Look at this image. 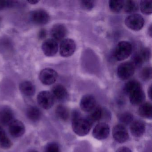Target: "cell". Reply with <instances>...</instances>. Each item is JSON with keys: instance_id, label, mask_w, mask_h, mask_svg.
<instances>
[{"instance_id": "1", "label": "cell", "mask_w": 152, "mask_h": 152, "mask_svg": "<svg viewBox=\"0 0 152 152\" xmlns=\"http://www.w3.org/2000/svg\"><path fill=\"white\" fill-rule=\"evenodd\" d=\"M92 123L88 118L80 117L78 114L74 115L72 120L73 130L77 135L84 136L87 135L90 131Z\"/></svg>"}, {"instance_id": "2", "label": "cell", "mask_w": 152, "mask_h": 152, "mask_svg": "<svg viewBox=\"0 0 152 152\" xmlns=\"http://www.w3.org/2000/svg\"><path fill=\"white\" fill-rule=\"evenodd\" d=\"M132 50V46L129 42H120L117 44L115 49V58L118 61L125 60L130 56Z\"/></svg>"}, {"instance_id": "3", "label": "cell", "mask_w": 152, "mask_h": 152, "mask_svg": "<svg viewBox=\"0 0 152 152\" xmlns=\"http://www.w3.org/2000/svg\"><path fill=\"white\" fill-rule=\"evenodd\" d=\"M30 18L32 22L35 24L44 25L49 22L50 17L47 11L39 9L31 12Z\"/></svg>"}, {"instance_id": "4", "label": "cell", "mask_w": 152, "mask_h": 152, "mask_svg": "<svg viewBox=\"0 0 152 152\" xmlns=\"http://www.w3.org/2000/svg\"><path fill=\"white\" fill-rule=\"evenodd\" d=\"M144 18L139 14H132L126 18L125 23L126 26L131 30L138 31L144 26Z\"/></svg>"}, {"instance_id": "5", "label": "cell", "mask_w": 152, "mask_h": 152, "mask_svg": "<svg viewBox=\"0 0 152 152\" xmlns=\"http://www.w3.org/2000/svg\"><path fill=\"white\" fill-rule=\"evenodd\" d=\"M135 67L131 62L122 63L117 68V75L123 80H128L132 77L135 72Z\"/></svg>"}, {"instance_id": "6", "label": "cell", "mask_w": 152, "mask_h": 152, "mask_svg": "<svg viewBox=\"0 0 152 152\" xmlns=\"http://www.w3.org/2000/svg\"><path fill=\"white\" fill-rule=\"evenodd\" d=\"M57 72L51 68H45L41 71L39 75V79L44 85H50L56 82L57 80Z\"/></svg>"}, {"instance_id": "7", "label": "cell", "mask_w": 152, "mask_h": 152, "mask_svg": "<svg viewBox=\"0 0 152 152\" xmlns=\"http://www.w3.org/2000/svg\"><path fill=\"white\" fill-rule=\"evenodd\" d=\"M76 49V44L72 39H64L61 41L59 46L60 55L64 57L71 56Z\"/></svg>"}, {"instance_id": "8", "label": "cell", "mask_w": 152, "mask_h": 152, "mask_svg": "<svg viewBox=\"0 0 152 152\" xmlns=\"http://www.w3.org/2000/svg\"><path fill=\"white\" fill-rule=\"evenodd\" d=\"M55 98L51 92L47 91H41L37 96V101L42 108L48 109L54 104Z\"/></svg>"}, {"instance_id": "9", "label": "cell", "mask_w": 152, "mask_h": 152, "mask_svg": "<svg viewBox=\"0 0 152 152\" xmlns=\"http://www.w3.org/2000/svg\"><path fill=\"white\" fill-rule=\"evenodd\" d=\"M151 56V52L147 48L141 49L133 56L131 63L135 68L140 67L143 63L149 60Z\"/></svg>"}, {"instance_id": "10", "label": "cell", "mask_w": 152, "mask_h": 152, "mask_svg": "<svg viewBox=\"0 0 152 152\" xmlns=\"http://www.w3.org/2000/svg\"><path fill=\"white\" fill-rule=\"evenodd\" d=\"M58 48L57 42L52 39H47L43 42L42 45L43 53L48 57L55 56L57 53Z\"/></svg>"}, {"instance_id": "11", "label": "cell", "mask_w": 152, "mask_h": 152, "mask_svg": "<svg viewBox=\"0 0 152 152\" xmlns=\"http://www.w3.org/2000/svg\"><path fill=\"white\" fill-rule=\"evenodd\" d=\"M51 39L56 42L62 41L67 34V30L62 24H56L52 26L50 30Z\"/></svg>"}, {"instance_id": "12", "label": "cell", "mask_w": 152, "mask_h": 152, "mask_svg": "<svg viewBox=\"0 0 152 152\" xmlns=\"http://www.w3.org/2000/svg\"><path fill=\"white\" fill-rule=\"evenodd\" d=\"M9 126L10 133L14 137H20L25 132L24 124L19 120H14Z\"/></svg>"}, {"instance_id": "13", "label": "cell", "mask_w": 152, "mask_h": 152, "mask_svg": "<svg viewBox=\"0 0 152 152\" xmlns=\"http://www.w3.org/2000/svg\"><path fill=\"white\" fill-rule=\"evenodd\" d=\"M110 132V128L108 124L101 123L96 125L93 129V137L98 140H104L108 137Z\"/></svg>"}, {"instance_id": "14", "label": "cell", "mask_w": 152, "mask_h": 152, "mask_svg": "<svg viewBox=\"0 0 152 152\" xmlns=\"http://www.w3.org/2000/svg\"><path fill=\"white\" fill-rule=\"evenodd\" d=\"M113 135L114 139L119 143H124L129 138L128 131L122 124H118L114 127Z\"/></svg>"}, {"instance_id": "15", "label": "cell", "mask_w": 152, "mask_h": 152, "mask_svg": "<svg viewBox=\"0 0 152 152\" xmlns=\"http://www.w3.org/2000/svg\"><path fill=\"white\" fill-rule=\"evenodd\" d=\"M80 106L83 111L91 112L96 107V99L91 95H85L81 99Z\"/></svg>"}, {"instance_id": "16", "label": "cell", "mask_w": 152, "mask_h": 152, "mask_svg": "<svg viewBox=\"0 0 152 152\" xmlns=\"http://www.w3.org/2000/svg\"><path fill=\"white\" fill-rule=\"evenodd\" d=\"M51 93L54 98L59 101H64L67 99L68 93L67 90L63 85L57 84L52 88Z\"/></svg>"}, {"instance_id": "17", "label": "cell", "mask_w": 152, "mask_h": 152, "mask_svg": "<svg viewBox=\"0 0 152 152\" xmlns=\"http://www.w3.org/2000/svg\"><path fill=\"white\" fill-rule=\"evenodd\" d=\"M129 95L130 101L132 104L134 105L140 104L145 100V93L141 88L135 90Z\"/></svg>"}, {"instance_id": "18", "label": "cell", "mask_w": 152, "mask_h": 152, "mask_svg": "<svg viewBox=\"0 0 152 152\" xmlns=\"http://www.w3.org/2000/svg\"><path fill=\"white\" fill-rule=\"evenodd\" d=\"M19 88L21 92L27 96H33L36 91L34 84L29 81H25L21 83L19 85Z\"/></svg>"}, {"instance_id": "19", "label": "cell", "mask_w": 152, "mask_h": 152, "mask_svg": "<svg viewBox=\"0 0 152 152\" xmlns=\"http://www.w3.org/2000/svg\"><path fill=\"white\" fill-rule=\"evenodd\" d=\"M130 130L134 137H141L145 131V125L142 122L137 121L131 123Z\"/></svg>"}, {"instance_id": "20", "label": "cell", "mask_w": 152, "mask_h": 152, "mask_svg": "<svg viewBox=\"0 0 152 152\" xmlns=\"http://www.w3.org/2000/svg\"><path fill=\"white\" fill-rule=\"evenodd\" d=\"M14 115L9 108L2 109L0 112V123L3 125H9L14 121Z\"/></svg>"}, {"instance_id": "21", "label": "cell", "mask_w": 152, "mask_h": 152, "mask_svg": "<svg viewBox=\"0 0 152 152\" xmlns=\"http://www.w3.org/2000/svg\"><path fill=\"white\" fill-rule=\"evenodd\" d=\"M26 115L29 120L33 121H36L40 119L41 113L38 107L31 106L27 109Z\"/></svg>"}, {"instance_id": "22", "label": "cell", "mask_w": 152, "mask_h": 152, "mask_svg": "<svg viewBox=\"0 0 152 152\" xmlns=\"http://www.w3.org/2000/svg\"><path fill=\"white\" fill-rule=\"evenodd\" d=\"M139 113L142 117L151 119L152 116V107L150 103L142 104L139 109Z\"/></svg>"}, {"instance_id": "23", "label": "cell", "mask_w": 152, "mask_h": 152, "mask_svg": "<svg viewBox=\"0 0 152 152\" xmlns=\"http://www.w3.org/2000/svg\"><path fill=\"white\" fill-rule=\"evenodd\" d=\"M141 88V84L137 81L131 80L125 83L124 87V90L126 94H129L137 89Z\"/></svg>"}, {"instance_id": "24", "label": "cell", "mask_w": 152, "mask_h": 152, "mask_svg": "<svg viewBox=\"0 0 152 152\" xmlns=\"http://www.w3.org/2000/svg\"><path fill=\"white\" fill-rule=\"evenodd\" d=\"M91 112L88 119L91 123L100 120L103 115V111L99 107H96Z\"/></svg>"}, {"instance_id": "25", "label": "cell", "mask_w": 152, "mask_h": 152, "mask_svg": "<svg viewBox=\"0 0 152 152\" xmlns=\"http://www.w3.org/2000/svg\"><path fill=\"white\" fill-rule=\"evenodd\" d=\"M21 3L17 1L13 0H0V10L12 8L20 6Z\"/></svg>"}, {"instance_id": "26", "label": "cell", "mask_w": 152, "mask_h": 152, "mask_svg": "<svg viewBox=\"0 0 152 152\" xmlns=\"http://www.w3.org/2000/svg\"><path fill=\"white\" fill-rule=\"evenodd\" d=\"M123 8L126 13H135L138 10V5L133 1H126L124 2Z\"/></svg>"}, {"instance_id": "27", "label": "cell", "mask_w": 152, "mask_h": 152, "mask_svg": "<svg viewBox=\"0 0 152 152\" xmlns=\"http://www.w3.org/2000/svg\"><path fill=\"white\" fill-rule=\"evenodd\" d=\"M124 1L121 0H112L109 1L110 10L115 13H119L123 9Z\"/></svg>"}, {"instance_id": "28", "label": "cell", "mask_w": 152, "mask_h": 152, "mask_svg": "<svg viewBox=\"0 0 152 152\" xmlns=\"http://www.w3.org/2000/svg\"><path fill=\"white\" fill-rule=\"evenodd\" d=\"M152 1H141L140 3V7L142 13L145 15L152 14Z\"/></svg>"}, {"instance_id": "29", "label": "cell", "mask_w": 152, "mask_h": 152, "mask_svg": "<svg viewBox=\"0 0 152 152\" xmlns=\"http://www.w3.org/2000/svg\"><path fill=\"white\" fill-rule=\"evenodd\" d=\"M57 115L61 120L65 121L69 117V112L68 109L63 105H59L56 109Z\"/></svg>"}, {"instance_id": "30", "label": "cell", "mask_w": 152, "mask_h": 152, "mask_svg": "<svg viewBox=\"0 0 152 152\" xmlns=\"http://www.w3.org/2000/svg\"><path fill=\"white\" fill-rule=\"evenodd\" d=\"M119 121L124 124H127L132 122L133 115L130 113H124L120 114L118 116Z\"/></svg>"}, {"instance_id": "31", "label": "cell", "mask_w": 152, "mask_h": 152, "mask_svg": "<svg viewBox=\"0 0 152 152\" xmlns=\"http://www.w3.org/2000/svg\"><path fill=\"white\" fill-rule=\"evenodd\" d=\"M140 78L144 81L148 80L152 78V69L150 67H146L140 72Z\"/></svg>"}, {"instance_id": "32", "label": "cell", "mask_w": 152, "mask_h": 152, "mask_svg": "<svg viewBox=\"0 0 152 152\" xmlns=\"http://www.w3.org/2000/svg\"><path fill=\"white\" fill-rule=\"evenodd\" d=\"M44 152H60L59 145L56 142H50L46 145Z\"/></svg>"}, {"instance_id": "33", "label": "cell", "mask_w": 152, "mask_h": 152, "mask_svg": "<svg viewBox=\"0 0 152 152\" xmlns=\"http://www.w3.org/2000/svg\"><path fill=\"white\" fill-rule=\"evenodd\" d=\"M80 5L84 10H90L94 7L95 3L93 1H81Z\"/></svg>"}, {"instance_id": "34", "label": "cell", "mask_w": 152, "mask_h": 152, "mask_svg": "<svg viewBox=\"0 0 152 152\" xmlns=\"http://www.w3.org/2000/svg\"><path fill=\"white\" fill-rule=\"evenodd\" d=\"M12 143L8 137L0 143V147L5 149L10 148L12 146Z\"/></svg>"}, {"instance_id": "35", "label": "cell", "mask_w": 152, "mask_h": 152, "mask_svg": "<svg viewBox=\"0 0 152 152\" xmlns=\"http://www.w3.org/2000/svg\"><path fill=\"white\" fill-rule=\"evenodd\" d=\"M47 31L44 29H41L38 34V37L41 40L44 39L47 36Z\"/></svg>"}, {"instance_id": "36", "label": "cell", "mask_w": 152, "mask_h": 152, "mask_svg": "<svg viewBox=\"0 0 152 152\" xmlns=\"http://www.w3.org/2000/svg\"><path fill=\"white\" fill-rule=\"evenodd\" d=\"M7 135L5 131L2 127L0 126V143L3 141L7 137Z\"/></svg>"}, {"instance_id": "37", "label": "cell", "mask_w": 152, "mask_h": 152, "mask_svg": "<svg viewBox=\"0 0 152 152\" xmlns=\"http://www.w3.org/2000/svg\"><path fill=\"white\" fill-rule=\"evenodd\" d=\"M116 152H132L131 150L128 148L125 147H122L120 148Z\"/></svg>"}, {"instance_id": "38", "label": "cell", "mask_w": 152, "mask_h": 152, "mask_svg": "<svg viewBox=\"0 0 152 152\" xmlns=\"http://www.w3.org/2000/svg\"><path fill=\"white\" fill-rule=\"evenodd\" d=\"M27 2L31 4H32V5H35V4H37L39 2V1H37V0L36 1V0H31V1H28Z\"/></svg>"}, {"instance_id": "39", "label": "cell", "mask_w": 152, "mask_h": 152, "mask_svg": "<svg viewBox=\"0 0 152 152\" xmlns=\"http://www.w3.org/2000/svg\"><path fill=\"white\" fill-rule=\"evenodd\" d=\"M151 92H152V87H151V86H150L148 89V95L150 99H151V97H152V96H151L152 93Z\"/></svg>"}, {"instance_id": "40", "label": "cell", "mask_w": 152, "mask_h": 152, "mask_svg": "<svg viewBox=\"0 0 152 152\" xmlns=\"http://www.w3.org/2000/svg\"><path fill=\"white\" fill-rule=\"evenodd\" d=\"M148 33L149 36L151 37L152 36V26H151V25H150L149 28H148Z\"/></svg>"}, {"instance_id": "41", "label": "cell", "mask_w": 152, "mask_h": 152, "mask_svg": "<svg viewBox=\"0 0 152 152\" xmlns=\"http://www.w3.org/2000/svg\"><path fill=\"white\" fill-rule=\"evenodd\" d=\"M38 152V151H36V150H31V151H30V152Z\"/></svg>"}, {"instance_id": "42", "label": "cell", "mask_w": 152, "mask_h": 152, "mask_svg": "<svg viewBox=\"0 0 152 152\" xmlns=\"http://www.w3.org/2000/svg\"><path fill=\"white\" fill-rule=\"evenodd\" d=\"M1 18H0V24H1Z\"/></svg>"}]
</instances>
